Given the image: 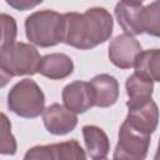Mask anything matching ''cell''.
Instances as JSON below:
<instances>
[{
    "mask_svg": "<svg viewBox=\"0 0 160 160\" xmlns=\"http://www.w3.org/2000/svg\"><path fill=\"white\" fill-rule=\"evenodd\" d=\"M114 20L111 14L100 6H94L80 14H62L61 42L79 50H90L104 44L112 35Z\"/></svg>",
    "mask_w": 160,
    "mask_h": 160,
    "instance_id": "1",
    "label": "cell"
},
{
    "mask_svg": "<svg viewBox=\"0 0 160 160\" xmlns=\"http://www.w3.org/2000/svg\"><path fill=\"white\" fill-rule=\"evenodd\" d=\"M25 35L30 44L51 48L62 39V14L55 10H39L25 19Z\"/></svg>",
    "mask_w": 160,
    "mask_h": 160,
    "instance_id": "2",
    "label": "cell"
},
{
    "mask_svg": "<svg viewBox=\"0 0 160 160\" xmlns=\"http://www.w3.org/2000/svg\"><path fill=\"white\" fill-rule=\"evenodd\" d=\"M8 108L20 118L35 119L45 109V95L36 81L25 78L8 92Z\"/></svg>",
    "mask_w": 160,
    "mask_h": 160,
    "instance_id": "3",
    "label": "cell"
},
{
    "mask_svg": "<svg viewBox=\"0 0 160 160\" xmlns=\"http://www.w3.org/2000/svg\"><path fill=\"white\" fill-rule=\"evenodd\" d=\"M40 60V52L32 44L15 40L0 46V62L12 78L38 74Z\"/></svg>",
    "mask_w": 160,
    "mask_h": 160,
    "instance_id": "4",
    "label": "cell"
},
{
    "mask_svg": "<svg viewBox=\"0 0 160 160\" xmlns=\"http://www.w3.org/2000/svg\"><path fill=\"white\" fill-rule=\"evenodd\" d=\"M150 142V134L134 128L124 120L119 129L118 142L112 158L115 160H144L148 155Z\"/></svg>",
    "mask_w": 160,
    "mask_h": 160,
    "instance_id": "5",
    "label": "cell"
},
{
    "mask_svg": "<svg viewBox=\"0 0 160 160\" xmlns=\"http://www.w3.org/2000/svg\"><path fill=\"white\" fill-rule=\"evenodd\" d=\"M25 160H82L86 159V152L76 139L68 141L36 145L30 148L24 155Z\"/></svg>",
    "mask_w": 160,
    "mask_h": 160,
    "instance_id": "6",
    "label": "cell"
},
{
    "mask_svg": "<svg viewBox=\"0 0 160 160\" xmlns=\"http://www.w3.org/2000/svg\"><path fill=\"white\" fill-rule=\"evenodd\" d=\"M141 45L139 40L130 34H120L115 36L108 49V56L112 65L119 69H131L135 64L138 55L141 52Z\"/></svg>",
    "mask_w": 160,
    "mask_h": 160,
    "instance_id": "7",
    "label": "cell"
},
{
    "mask_svg": "<svg viewBox=\"0 0 160 160\" xmlns=\"http://www.w3.org/2000/svg\"><path fill=\"white\" fill-rule=\"evenodd\" d=\"M41 115L45 129L52 135H66L78 125V114L58 102L45 108Z\"/></svg>",
    "mask_w": 160,
    "mask_h": 160,
    "instance_id": "8",
    "label": "cell"
},
{
    "mask_svg": "<svg viewBox=\"0 0 160 160\" xmlns=\"http://www.w3.org/2000/svg\"><path fill=\"white\" fill-rule=\"evenodd\" d=\"M61 98L64 106L75 114L86 112L94 106V94L89 81L76 80L65 85Z\"/></svg>",
    "mask_w": 160,
    "mask_h": 160,
    "instance_id": "9",
    "label": "cell"
},
{
    "mask_svg": "<svg viewBox=\"0 0 160 160\" xmlns=\"http://www.w3.org/2000/svg\"><path fill=\"white\" fill-rule=\"evenodd\" d=\"M142 5L139 1L134 0H120L114 9L115 18L124 30V32L130 35L142 34L141 29V14Z\"/></svg>",
    "mask_w": 160,
    "mask_h": 160,
    "instance_id": "10",
    "label": "cell"
},
{
    "mask_svg": "<svg viewBox=\"0 0 160 160\" xmlns=\"http://www.w3.org/2000/svg\"><path fill=\"white\" fill-rule=\"evenodd\" d=\"M94 94V106L109 108L112 106L119 99V82L116 78L110 74L95 75L90 81Z\"/></svg>",
    "mask_w": 160,
    "mask_h": 160,
    "instance_id": "11",
    "label": "cell"
},
{
    "mask_svg": "<svg viewBox=\"0 0 160 160\" xmlns=\"http://www.w3.org/2000/svg\"><path fill=\"white\" fill-rule=\"evenodd\" d=\"M125 120L134 128L146 134H154L159 121V109L156 102L150 99L141 105L129 108Z\"/></svg>",
    "mask_w": 160,
    "mask_h": 160,
    "instance_id": "12",
    "label": "cell"
},
{
    "mask_svg": "<svg viewBox=\"0 0 160 160\" xmlns=\"http://www.w3.org/2000/svg\"><path fill=\"white\" fill-rule=\"evenodd\" d=\"M74 71L71 58L62 52H52L41 56L38 72L50 80H62Z\"/></svg>",
    "mask_w": 160,
    "mask_h": 160,
    "instance_id": "13",
    "label": "cell"
},
{
    "mask_svg": "<svg viewBox=\"0 0 160 160\" xmlns=\"http://www.w3.org/2000/svg\"><path fill=\"white\" fill-rule=\"evenodd\" d=\"M81 131L86 156L92 160L106 159L110 151V140L106 132L96 125H84Z\"/></svg>",
    "mask_w": 160,
    "mask_h": 160,
    "instance_id": "14",
    "label": "cell"
},
{
    "mask_svg": "<svg viewBox=\"0 0 160 160\" xmlns=\"http://www.w3.org/2000/svg\"><path fill=\"white\" fill-rule=\"evenodd\" d=\"M125 89H126V95H128L126 106L128 109L134 108L152 99L151 96L154 92V81L134 71L126 79Z\"/></svg>",
    "mask_w": 160,
    "mask_h": 160,
    "instance_id": "15",
    "label": "cell"
},
{
    "mask_svg": "<svg viewBox=\"0 0 160 160\" xmlns=\"http://www.w3.org/2000/svg\"><path fill=\"white\" fill-rule=\"evenodd\" d=\"M132 68L135 69L136 74L148 78L154 82L160 81V50H141Z\"/></svg>",
    "mask_w": 160,
    "mask_h": 160,
    "instance_id": "16",
    "label": "cell"
},
{
    "mask_svg": "<svg viewBox=\"0 0 160 160\" xmlns=\"http://www.w3.org/2000/svg\"><path fill=\"white\" fill-rule=\"evenodd\" d=\"M142 34L158 38L160 35V1L154 0L151 4L142 8L141 14Z\"/></svg>",
    "mask_w": 160,
    "mask_h": 160,
    "instance_id": "17",
    "label": "cell"
},
{
    "mask_svg": "<svg viewBox=\"0 0 160 160\" xmlns=\"http://www.w3.org/2000/svg\"><path fill=\"white\" fill-rule=\"evenodd\" d=\"M16 150L18 142L11 131V121L6 114L0 112V154L15 155Z\"/></svg>",
    "mask_w": 160,
    "mask_h": 160,
    "instance_id": "18",
    "label": "cell"
},
{
    "mask_svg": "<svg viewBox=\"0 0 160 160\" xmlns=\"http://www.w3.org/2000/svg\"><path fill=\"white\" fill-rule=\"evenodd\" d=\"M18 24L14 16L0 12V46L16 40Z\"/></svg>",
    "mask_w": 160,
    "mask_h": 160,
    "instance_id": "19",
    "label": "cell"
},
{
    "mask_svg": "<svg viewBox=\"0 0 160 160\" xmlns=\"http://www.w3.org/2000/svg\"><path fill=\"white\" fill-rule=\"evenodd\" d=\"M5 1L10 8L18 11H26L40 5L44 0H5Z\"/></svg>",
    "mask_w": 160,
    "mask_h": 160,
    "instance_id": "20",
    "label": "cell"
},
{
    "mask_svg": "<svg viewBox=\"0 0 160 160\" xmlns=\"http://www.w3.org/2000/svg\"><path fill=\"white\" fill-rule=\"evenodd\" d=\"M12 79V75L1 65V62H0V88H4V86H6L9 82H10V80Z\"/></svg>",
    "mask_w": 160,
    "mask_h": 160,
    "instance_id": "21",
    "label": "cell"
},
{
    "mask_svg": "<svg viewBox=\"0 0 160 160\" xmlns=\"http://www.w3.org/2000/svg\"><path fill=\"white\" fill-rule=\"evenodd\" d=\"M134 1H139V2H142L144 0H134Z\"/></svg>",
    "mask_w": 160,
    "mask_h": 160,
    "instance_id": "22",
    "label": "cell"
}]
</instances>
